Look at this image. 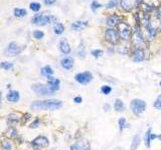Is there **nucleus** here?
I'll return each mask as SVG.
<instances>
[{
  "instance_id": "18",
  "label": "nucleus",
  "mask_w": 161,
  "mask_h": 150,
  "mask_svg": "<svg viewBox=\"0 0 161 150\" xmlns=\"http://www.w3.org/2000/svg\"><path fill=\"white\" fill-rule=\"evenodd\" d=\"M88 26H89V22L87 20H77V21H75L70 24V28H72V30L77 31V32L83 31V30Z\"/></svg>"
},
{
  "instance_id": "40",
  "label": "nucleus",
  "mask_w": 161,
  "mask_h": 150,
  "mask_svg": "<svg viewBox=\"0 0 161 150\" xmlns=\"http://www.w3.org/2000/svg\"><path fill=\"white\" fill-rule=\"evenodd\" d=\"M153 107L156 110H159V111H161V93L158 95L157 97H156L155 101L153 103Z\"/></svg>"
},
{
  "instance_id": "32",
  "label": "nucleus",
  "mask_w": 161,
  "mask_h": 150,
  "mask_svg": "<svg viewBox=\"0 0 161 150\" xmlns=\"http://www.w3.org/2000/svg\"><path fill=\"white\" fill-rule=\"evenodd\" d=\"M100 91H101V93H102L103 95H110L111 93H112V91H113V88L109 84H104V85L101 86Z\"/></svg>"
},
{
  "instance_id": "33",
  "label": "nucleus",
  "mask_w": 161,
  "mask_h": 150,
  "mask_svg": "<svg viewBox=\"0 0 161 150\" xmlns=\"http://www.w3.org/2000/svg\"><path fill=\"white\" fill-rule=\"evenodd\" d=\"M42 125V119L40 117H34L32 121L29 123V128L30 129H36Z\"/></svg>"
},
{
  "instance_id": "44",
  "label": "nucleus",
  "mask_w": 161,
  "mask_h": 150,
  "mask_svg": "<svg viewBox=\"0 0 161 150\" xmlns=\"http://www.w3.org/2000/svg\"><path fill=\"white\" fill-rule=\"evenodd\" d=\"M73 101H74V103H75V104H80L83 102V97L82 96H80V95H77V96H75L74 98H73Z\"/></svg>"
},
{
  "instance_id": "30",
  "label": "nucleus",
  "mask_w": 161,
  "mask_h": 150,
  "mask_svg": "<svg viewBox=\"0 0 161 150\" xmlns=\"http://www.w3.org/2000/svg\"><path fill=\"white\" fill-rule=\"evenodd\" d=\"M13 15L17 18H22L27 15V10L24 8H14L13 9Z\"/></svg>"
},
{
  "instance_id": "42",
  "label": "nucleus",
  "mask_w": 161,
  "mask_h": 150,
  "mask_svg": "<svg viewBox=\"0 0 161 150\" xmlns=\"http://www.w3.org/2000/svg\"><path fill=\"white\" fill-rule=\"evenodd\" d=\"M156 17L159 20V30H161V5L156 9Z\"/></svg>"
},
{
  "instance_id": "16",
  "label": "nucleus",
  "mask_w": 161,
  "mask_h": 150,
  "mask_svg": "<svg viewBox=\"0 0 161 150\" xmlns=\"http://www.w3.org/2000/svg\"><path fill=\"white\" fill-rule=\"evenodd\" d=\"M59 64L63 69L67 70V71H69V70H72L75 66V60L70 56H64L60 59Z\"/></svg>"
},
{
  "instance_id": "19",
  "label": "nucleus",
  "mask_w": 161,
  "mask_h": 150,
  "mask_svg": "<svg viewBox=\"0 0 161 150\" xmlns=\"http://www.w3.org/2000/svg\"><path fill=\"white\" fill-rule=\"evenodd\" d=\"M120 6L124 12H131L135 6V0H120Z\"/></svg>"
},
{
  "instance_id": "24",
  "label": "nucleus",
  "mask_w": 161,
  "mask_h": 150,
  "mask_svg": "<svg viewBox=\"0 0 161 150\" xmlns=\"http://www.w3.org/2000/svg\"><path fill=\"white\" fill-rule=\"evenodd\" d=\"M117 123H118V127H119L120 132H123V130L130 127V123L127 121V119H126V117H124V116L119 117Z\"/></svg>"
},
{
  "instance_id": "6",
  "label": "nucleus",
  "mask_w": 161,
  "mask_h": 150,
  "mask_svg": "<svg viewBox=\"0 0 161 150\" xmlns=\"http://www.w3.org/2000/svg\"><path fill=\"white\" fill-rule=\"evenodd\" d=\"M117 30L120 35V39L124 42H127L131 39L133 33V28L131 25L126 21H120V23L117 25Z\"/></svg>"
},
{
  "instance_id": "3",
  "label": "nucleus",
  "mask_w": 161,
  "mask_h": 150,
  "mask_svg": "<svg viewBox=\"0 0 161 150\" xmlns=\"http://www.w3.org/2000/svg\"><path fill=\"white\" fill-rule=\"evenodd\" d=\"M129 108H130L131 112H132V114L134 115V116L139 117L146 111V108H147V103H146V101L143 99L133 98L130 101Z\"/></svg>"
},
{
  "instance_id": "17",
  "label": "nucleus",
  "mask_w": 161,
  "mask_h": 150,
  "mask_svg": "<svg viewBox=\"0 0 161 150\" xmlns=\"http://www.w3.org/2000/svg\"><path fill=\"white\" fill-rule=\"evenodd\" d=\"M120 21H121V17L118 14L113 13V14L109 15L107 19H106V25H107L108 27L115 28L120 23Z\"/></svg>"
},
{
  "instance_id": "31",
  "label": "nucleus",
  "mask_w": 161,
  "mask_h": 150,
  "mask_svg": "<svg viewBox=\"0 0 161 150\" xmlns=\"http://www.w3.org/2000/svg\"><path fill=\"white\" fill-rule=\"evenodd\" d=\"M0 68L5 70V71H12L14 69V64L10 61H3L0 63Z\"/></svg>"
},
{
  "instance_id": "4",
  "label": "nucleus",
  "mask_w": 161,
  "mask_h": 150,
  "mask_svg": "<svg viewBox=\"0 0 161 150\" xmlns=\"http://www.w3.org/2000/svg\"><path fill=\"white\" fill-rule=\"evenodd\" d=\"M57 17L50 14H44V13H37L34 14L31 19L33 24L38 25V26H45L47 24L57 23Z\"/></svg>"
},
{
  "instance_id": "9",
  "label": "nucleus",
  "mask_w": 161,
  "mask_h": 150,
  "mask_svg": "<svg viewBox=\"0 0 161 150\" xmlns=\"http://www.w3.org/2000/svg\"><path fill=\"white\" fill-rule=\"evenodd\" d=\"M104 39L106 42L113 45V46L117 45L121 40L117 28H111V27L106 28L104 32Z\"/></svg>"
},
{
  "instance_id": "38",
  "label": "nucleus",
  "mask_w": 161,
  "mask_h": 150,
  "mask_svg": "<svg viewBox=\"0 0 161 150\" xmlns=\"http://www.w3.org/2000/svg\"><path fill=\"white\" fill-rule=\"evenodd\" d=\"M78 56L80 59H85L87 56V51H86V48L84 45H80L79 46V51H78Z\"/></svg>"
},
{
  "instance_id": "45",
  "label": "nucleus",
  "mask_w": 161,
  "mask_h": 150,
  "mask_svg": "<svg viewBox=\"0 0 161 150\" xmlns=\"http://www.w3.org/2000/svg\"><path fill=\"white\" fill-rule=\"evenodd\" d=\"M111 108H112V106H111V104L110 103H105L104 105H103V110L105 112H108V111H110L111 110Z\"/></svg>"
},
{
  "instance_id": "48",
  "label": "nucleus",
  "mask_w": 161,
  "mask_h": 150,
  "mask_svg": "<svg viewBox=\"0 0 161 150\" xmlns=\"http://www.w3.org/2000/svg\"><path fill=\"white\" fill-rule=\"evenodd\" d=\"M156 75H159V76H161V72H155Z\"/></svg>"
},
{
  "instance_id": "1",
  "label": "nucleus",
  "mask_w": 161,
  "mask_h": 150,
  "mask_svg": "<svg viewBox=\"0 0 161 150\" xmlns=\"http://www.w3.org/2000/svg\"><path fill=\"white\" fill-rule=\"evenodd\" d=\"M64 102L55 98H44L39 100H34L29 105V108L32 112L40 111H55L63 108Z\"/></svg>"
},
{
  "instance_id": "20",
  "label": "nucleus",
  "mask_w": 161,
  "mask_h": 150,
  "mask_svg": "<svg viewBox=\"0 0 161 150\" xmlns=\"http://www.w3.org/2000/svg\"><path fill=\"white\" fill-rule=\"evenodd\" d=\"M113 108L116 112H119V113H122L126 110V104L123 101L122 99L120 98H116L114 100V104H113Z\"/></svg>"
},
{
  "instance_id": "47",
  "label": "nucleus",
  "mask_w": 161,
  "mask_h": 150,
  "mask_svg": "<svg viewBox=\"0 0 161 150\" xmlns=\"http://www.w3.org/2000/svg\"><path fill=\"white\" fill-rule=\"evenodd\" d=\"M2 106V91L0 90V108Z\"/></svg>"
},
{
  "instance_id": "34",
  "label": "nucleus",
  "mask_w": 161,
  "mask_h": 150,
  "mask_svg": "<svg viewBox=\"0 0 161 150\" xmlns=\"http://www.w3.org/2000/svg\"><path fill=\"white\" fill-rule=\"evenodd\" d=\"M91 55H92L94 58L99 59V58H101L104 55V50L103 49H99V48L94 49V50L91 51Z\"/></svg>"
},
{
  "instance_id": "25",
  "label": "nucleus",
  "mask_w": 161,
  "mask_h": 150,
  "mask_svg": "<svg viewBox=\"0 0 161 150\" xmlns=\"http://www.w3.org/2000/svg\"><path fill=\"white\" fill-rule=\"evenodd\" d=\"M146 32H147V36H148V40L151 41V40H153L156 36V33H157V30L156 28L152 25V23H150L148 26H146Z\"/></svg>"
},
{
  "instance_id": "49",
  "label": "nucleus",
  "mask_w": 161,
  "mask_h": 150,
  "mask_svg": "<svg viewBox=\"0 0 161 150\" xmlns=\"http://www.w3.org/2000/svg\"><path fill=\"white\" fill-rule=\"evenodd\" d=\"M159 87H161V80L159 81Z\"/></svg>"
},
{
  "instance_id": "11",
  "label": "nucleus",
  "mask_w": 161,
  "mask_h": 150,
  "mask_svg": "<svg viewBox=\"0 0 161 150\" xmlns=\"http://www.w3.org/2000/svg\"><path fill=\"white\" fill-rule=\"evenodd\" d=\"M131 54H132L131 56H132V61L134 63L143 62L146 59V52H145V49L143 48H136L133 50Z\"/></svg>"
},
{
  "instance_id": "35",
  "label": "nucleus",
  "mask_w": 161,
  "mask_h": 150,
  "mask_svg": "<svg viewBox=\"0 0 161 150\" xmlns=\"http://www.w3.org/2000/svg\"><path fill=\"white\" fill-rule=\"evenodd\" d=\"M80 150H92V147H91V143L86 139H82L80 141Z\"/></svg>"
},
{
  "instance_id": "43",
  "label": "nucleus",
  "mask_w": 161,
  "mask_h": 150,
  "mask_svg": "<svg viewBox=\"0 0 161 150\" xmlns=\"http://www.w3.org/2000/svg\"><path fill=\"white\" fill-rule=\"evenodd\" d=\"M80 141H77L70 145L69 150H80Z\"/></svg>"
},
{
  "instance_id": "5",
  "label": "nucleus",
  "mask_w": 161,
  "mask_h": 150,
  "mask_svg": "<svg viewBox=\"0 0 161 150\" xmlns=\"http://www.w3.org/2000/svg\"><path fill=\"white\" fill-rule=\"evenodd\" d=\"M25 49V45L20 44L17 41H11L7 44V46L4 49V55L8 57H15L18 56L19 54H21L22 51Z\"/></svg>"
},
{
  "instance_id": "50",
  "label": "nucleus",
  "mask_w": 161,
  "mask_h": 150,
  "mask_svg": "<svg viewBox=\"0 0 161 150\" xmlns=\"http://www.w3.org/2000/svg\"><path fill=\"white\" fill-rule=\"evenodd\" d=\"M0 141H1V140H0Z\"/></svg>"
},
{
  "instance_id": "14",
  "label": "nucleus",
  "mask_w": 161,
  "mask_h": 150,
  "mask_svg": "<svg viewBox=\"0 0 161 150\" xmlns=\"http://www.w3.org/2000/svg\"><path fill=\"white\" fill-rule=\"evenodd\" d=\"M58 48H59V51L62 52L64 56H69V54H70V52H72V47H70V44L68 41L67 38H62L59 40Z\"/></svg>"
},
{
  "instance_id": "28",
  "label": "nucleus",
  "mask_w": 161,
  "mask_h": 150,
  "mask_svg": "<svg viewBox=\"0 0 161 150\" xmlns=\"http://www.w3.org/2000/svg\"><path fill=\"white\" fill-rule=\"evenodd\" d=\"M151 133H152V128L149 127L147 130L145 131V134H144V138H143V141H144V145L147 148H150L151 147Z\"/></svg>"
},
{
  "instance_id": "13",
  "label": "nucleus",
  "mask_w": 161,
  "mask_h": 150,
  "mask_svg": "<svg viewBox=\"0 0 161 150\" xmlns=\"http://www.w3.org/2000/svg\"><path fill=\"white\" fill-rule=\"evenodd\" d=\"M47 84L53 93H55L60 89V79L54 76H50L47 78Z\"/></svg>"
},
{
  "instance_id": "10",
  "label": "nucleus",
  "mask_w": 161,
  "mask_h": 150,
  "mask_svg": "<svg viewBox=\"0 0 161 150\" xmlns=\"http://www.w3.org/2000/svg\"><path fill=\"white\" fill-rule=\"evenodd\" d=\"M94 75L91 71H83L79 72L75 75V82H78L80 85H88L93 81Z\"/></svg>"
},
{
  "instance_id": "23",
  "label": "nucleus",
  "mask_w": 161,
  "mask_h": 150,
  "mask_svg": "<svg viewBox=\"0 0 161 150\" xmlns=\"http://www.w3.org/2000/svg\"><path fill=\"white\" fill-rule=\"evenodd\" d=\"M40 74H42L43 77L48 78L50 76H53L54 70L52 66H50V65H44V66H42V68H40Z\"/></svg>"
},
{
  "instance_id": "7",
  "label": "nucleus",
  "mask_w": 161,
  "mask_h": 150,
  "mask_svg": "<svg viewBox=\"0 0 161 150\" xmlns=\"http://www.w3.org/2000/svg\"><path fill=\"white\" fill-rule=\"evenodd\" d=\"M31 89H32V91L39 97L48 98L54 94L52 90L49 89L47 84H43V83H40V82H36V83L32 84Z\"/></svg>"
},
{
  "instance_id": "39",
  "label": "nucleus",
  "mask_w": 161,
  "mask_h": 150,
  "mask_svg": "<svg viewBox=\"0 0 161 150\" xmlns=\"http://www.w3.org/2000/svg\"><path fill=\"white\" fill-rule=\"evenodd\" d=\"M100 8H102V4H101L98 0H93L92 3H91V9H92L94 12H96Z\"/></svg>"
},
{
  "instance_id": "41",
  "label": "nucleus",
  "mask_w": 161,
  "mask_h": 150,
  "mask_svg": "<svg viewBox=\"0 0 161 150\" xmlns=\"http://www.w3.org/2000/svg\"><path fill=\"white\" fill-rule=\"evenodd\" d=\"M118 3H119L118 0H109L107 5H106V8L107 9H114L118 5Z\"/></svg>"
},
{
  "instance_id": "2",
  "label": "nucleus",
  "mask_w": 161,
  "mask_h": 150,
  "mask_svg": "<svg viewBox=\"0 0 161 150\" xmlns=\"http://www.w3.org/2000/svg\"><path fill=\"white\" fill-rule=\"evenodd\" d=\"M130 41H131V44H132V46L134 47V49H136V48H143L144 49L146 47L147 40L145 39L139 25H136L135 29L133 30V33H132V36H131Z\"/></svg>"
},
{
  "instance_id": "29",
  "label": "nucleus",
  "mask_w": 161,
  "mask_h": 150,
  "mask_svg": "<svg viewBox=\"0 0 161 150\" xmlns=\"http://www.w3.org/2000/svg\"><path fill=\"white\" fill-rule=\"evenodd\" d=\"M53 33L55 35H62L64 32L65 27H64V25L62 22H57L55 24H53Z\"/></svg>"
},
{
  "instance_id": "21",
  "label": "nucleus",
  "mask_w": 161,
  "mask_h": 150,
  "mask_svg": "<svg viewBox=\"0 0 161 150\" xmlns=\"http://www.w3.org/2000/svg\"><path fill=\"white\" fill-rule=\"evenodd\" d=\"M4 136L5 138L8 139H14L18 137V130L16 127H12V126H8L6 130L4 131Z\"/></svg>"
},
{
  "instance_id": "22",
  "label": "nucleus",
  "mask_w": 161,
  "mask_h": 150,
  "mask_svg": "<svg viewBox=\"0 0 161 150\" xmlns=\"http://www.w3.org/2000/svg\"><path fill=\"white\" fill-rule=\"evenodd\" d=\"M0 148L1 150H14V144L11 139L4 138L0 141Z\"/></svg>"
},
{
  "instance_id": "37",
  "label": "nucleus",
  "mask_w": 161,
  "mask_h": 150,
  "mask_svg": "<svg viewBox=\"0 0 161 150\" xmlns=\"http://www.w3.org/2000/svg\"><path fill=\"white\" fill-rule=\"evenodd\" d=\"M32 36L34 39L36 40H42L44 38V32L42 30H34L33 33H32Z\"/></svg>"
},
{
  "instance_id": "26",
  "label": "nucleus",
  "mask_w": 161,
  "mask_h": 150,
  "mask_svg": "<svg viewBox=\"0 0 161 150\" xmlns=\"http://www.w3.org/2000/svg\"><path fill=\"white\" fill-rule=\"evenodd\" d=\"M141 144V137L140 135L136 134L133 136L132 140H131V144H130V150H137Z\"/></svg>"
},
{
  "instance_id": "12",
  "label": "nucleus",
  "mask_w": 161,
  "mask_h": 150,
  "mask_svg": "<svg viewBox=\"0 0 161 150\" xmlns=\"http://www.w3.org/2000/svg\"><path fill=\"white\" fill-rule=\"evenodd\" d=\"M20 119H21V115L17 112H11L7 115L6 117V124L8 126L16 127L17 125L20 124Z\"/></svg>"
},
{
  "instance_id": "27",
  "label": "nucleus",
  "mask_w": 161,
  "mask_h": 150,
  "mask_svg": "<svg viewBox=\"0 0 161 150\" xmlns=\"http://www.w3.org/2000/svg\"><path fill=\"white\" fill-rule=\"evenodd\" d=\"M32 121V114L30 112H24L21 114V119H20V125H27Z\"/></svg>"
},
{
  "instance_id": "46",
  "label": "nucleus",
  "mask_w": 161,
  "mask_h": 150,
  "mask_svg": "<svg viewBox=\"0 0 161 150\" xmlns=\"http://www.w3.org/2000/svg\"><path fill=\"white\" fill-rule=\"evenodd\" d=\"M44 1V4L47 5V6H50V5L54 4L55 2H57V0H43Z\"/></svg>"
},
{
  "instance_id": "15",
  "label": "nucleus",
  "mask_w": 161,
  "mask_h": 150,
  "mask_svg": "<svg viewBox=\"0 0 161 150\" xmlns=\"http://www.w3.org/2000/svg\"><path fill=\"white\" fill-rule=\"evenodd\" d=\"M5 98L6 100L11 104L18 103L20 100V92L18 90H14V89H10L9 91L5 95Z\"/></svg>"
},
{
  "instance_id": "8",
  "label": "nucleus",
  "mask_w": 161,
  "mask_h": 150,
  "mask_svg": "<svg viewBox=\"0 0 161 150\" xmlns=\"http://www.w3.org/2000/svg\"><path fill=\"white\" fill-rule=\"evenodd\" d=\"M50 145L49 139L44 135H38L30 141L32 150H45Z\"/></svg>"
},
{
  "instance_id": "36",
  "label": "nucleus",
  "mask_w": 161,
  "mask_h": 150,
  "mask_svg": "<svg viewBox=\"0 0 161 150\" xmlns=\"http://www.w3.org/2000/svg\"><path fill=\"white\" fill-rule=\"evenodd\" d=\"M29 9L31 10V11L37 13L38 11H40V9H42V4L38 2H31L29 4Z\"/></svg>"
}]
</instances>
